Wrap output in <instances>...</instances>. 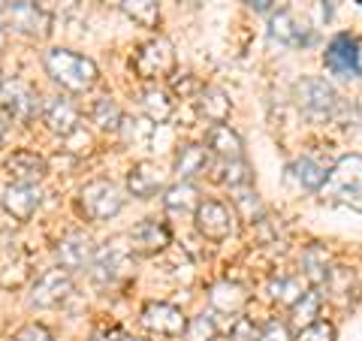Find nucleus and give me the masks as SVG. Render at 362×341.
Segmentation results:
<instances>
[{
  "label": "nucleus",
  "instance_id": "nucleus-1",
  "mask_svg": "<svg viewBox=\"0 0 362 341\" xmlns=\"http://www.w3.org/2000/svg\"><path fill=\"white\" fill-rule=\"evenodd\" d=\"M42 64H45V73H49L61 88L70 91V94H88L100 79L97 64L90 58H85V54L70 52V49H49Z\"/></svg>",
  "mask_w": 362,
  "mask_h": 341
},
{
  "label": "nucleus",
  "instance_id": "nucleus-2",
  "mask_svg": "<svg viewBox=\"0 0 362 341\" xmlns=\"http://www.w3.org/2000/svg\"><path fill=\"white\" fill-rule=\"evenodd\" d=\"M133 275V248L127 245L124 236H115L100 248L90 260V278H94L100 287H112V284H121Z\"/></svg>",
  "mask_w": 362,
  "mask_h": 341
},
{
  "label": "nucleus",
  "instance_id": "nucleus-3",
  "mask_svg": "<svg viewBox=\"0 0 362 341\" xmlns=\"http://www.w3.org/2000/svg\"><path fill=\"white\" fill-rule=\"evenodd\" d=\"M323 202H350L362 197V154L338 157L323 181Z\"/></svg>",
  "mask_w": 362,
  "mask_h": 341
},
{
  "label": "nucleus",
  "instance_id": "nucleus-4",
  "mask_svg": "<svg viewBox=\"0 0 362 341\" xmlns=\"http://www.w3.org/2000/svg\"><path fill=\"white\" fill-rule=\"evenodd\" d=\"M133 73L145 79V82H160L175 73V49L166 37H154L139 45V52L133 54Z\"/></svg>",
  "mask_w": 362,
  "mask_h": 341
},
{
  "label": "nucleus",
  "instance_id": "nucleus-5",
  "mask_svg": "<svg viewBox=\"0 0 362 341\" xmlns=\"http://www.w3.org/2000/svg\"><path fill=\"white\" fill-rule=\"evenodd\" d=\"M124 206V197H121V187L109 178H97V181H88V185L78 190V209H82L85 218L90 221H109L115 218Z\"/></svg>",
  "mask_w": 362,
  "mask_h": 341
},
{
  "label": "nucleus",
  "instance_id": "nucleus-6",
  "mask_svg": "<svg viewBox=\"0 0 362 341\" xmlns=\"http://www.w3.org/2000/svg\"><path fill=\"white\" fill-rule=\"evenodd\" d=\"M40 109H42L40 94L28 82H18V79L0 82V112H4L9 121L28 124V121L37 118Z\"/></svg>",
  "mask_w": 362,
  "mask_h": 341
},
{
  "label": "nucleus",
  "instance_id": "nucleus-7",
  "mask_svg": "<svg viewBox=\"0 0 362 341\" xmlns=\"http://www.w3.org/2000/svg\"><path fill=\"white\" fill-rule=\"evenodd\" d=\"M296 100H299L305 115L314 118V121H326L338 106L335 88L326 82V79H314V76L302 79V82L296 85Z\"/></svg>",
  "mask_w": 362,
  "mask_h": 341
},
{
  "label": "nucleus",
  "instance_id": "nucleus-8",
  "mask_svg": "<svg viewBox=\"0 0 362 341\" xmlns=\"http://www.w3.org/2000/svg\"><path fill=\"white\" fill-rule=\"evenodd\" d=\"M6 21L16 33L30 40H45L52 33V16L40 6V0H16L6 9Z\"/></svg>",
  "mask_w": 362,
  "mask_h": 341
},
{
  "label": "nucleus",
  "instance_id": "nucleus-9",
  "mask_svg": "<svg viewBox=\"0 0 362 341\" xmlns=\"http://www.w3.org/2000/svg\"><path fill=\"white\" fill-rule=\"evenodd\" d=\"M197 230L209 242H223L235 233V212L218 200H206L197 206Z\"/></svg>",
  "mask_w": 362,
  "mask_h": 341
},
{
  "label": "nucleus",
  "instance_id": "nucleus-10",
  "mask_svg": "<svg viewBox=\"0 0 362 341\" xmlns=\"http://www.w3.org/2000/svg\"><path fill=\"white\" fill-rule=\"evenodd\" d=\"M323 64H326V70H329L332 76H341V79L359 76V42H356V37H350V33H338V37L326 45Z\"/></svg>",
  "mask_w": 362,
  "mask_h": 341
},
{
  "label": "nucleus",
  "instance_id": "nucleus-11",
  "mask_svg": "<svg viewBox=\"0 0 362 341\" xmlns=\"http://www.w3.org/2000/svg\"><path fill=\"white\" fill-rule=\"evenodd\" d=\"M73 293V278L66 269H49L45 275L33 284L30 290V305L33 308H54Z\"/></svg>",
  "mask_w": 362,
  "mask_h": 341
},
{
  "label": "nucleus",
  "instance_id": "nucleus-12",
  "mask_svg": "<svg viewBox=\"0 0 362 341\" xmlns=\"http://www.w3.org/2000/svg\"><path fill=\"white\" fill-rule=\"evenodd\" d=\"M94 254H97V248H94V242H90L88 233H70V236H64L61 242H58V248H54L58 266L66 269V272H78V269L90 266Z\"/></svg>",
  "mask_w": 362,
  "mask_h": 341
},
{
  "label": "nucleus",
  "instance_id": "nucleus-13",
  "mask_svg": "<svg viewBox=\"0 0 362 341\" xmlns=\"http://www.w3.org/2000/svg\"><path fill=\"white\" fill-rule=\"evenodd\" d=\"M142 326L148 329V333H157V335H181L185 333V314L181 308L169 302H148L142 308Z\"/></svg>",
  "mask_w": 362,
  "mask_h": 341
},
{
  "label": "nucleus",
  "instance_id": "nucleus-14",
  "mask_svg": "<svg viewBox=\"0 0 362 341\" xmlns=\"http://www.w3.org/2000/svg\"><path fill=\"white\" fill-rule=\"evenodd\" d=\"M40 112H42L45 127L52 133L64 136V139H70L73 133H78V109L66 97H49Z\"/></svg>",
  "mask_w": 362,
  "mask_h": 341
},
{
  "label": "nucleus",
  "instance_id": "nucleus-15",
  "mask_svg": "<svg viewBox=\"0 0 362 341\" xmlns=\"http://www.w3.org/2000/svg\"><path fill=\"white\" fill-rule=\"evenodd\" d=\"M4 169L9 173V178H13L16 185H37V181H42L45 173H49L45 157H40L37 151H28V149H18V151L9 154Z\"/></svg>",
  "mask_w": 362,
  "mask_h": 341
},
{
  "label": "nucleus",
  "instance_id": "nucleus-16",
  "mask_svg": "<svg viewBox=\"0 0 362 341\" xmlns=\"http://www.w3.org/2000/svg\"><path fill=\"white\" fill-rule=\"evenodd\" d=\"M269 37L284 42V45H293V49H299V45L311 42V30L305 28V21H299L290 9H278V13L269 18Z\"/></svg>",
  "mask_w": 362,
  "mask_h": 341
},
{
  "label": "nucleus",
  "instance_id": "nucleus-17",
  "mask_svg": "<svg viewBox=\"0 0 362 341\" xmlns=\"http://www.w3.org/2000/svg\"><path fill=\"white\" fill-rule=\"evenodd\" d=\"M42 202V190L37 185H9L4 190V209L16 221H30Z\"/></svg>",
  "mask_w": 362,
  "mask_h": 341
},
{
  "label": "nucleus",
  "instance_id": "nucleus-18",
  "mask_svg": "<svg viewBox=\"0 0 362 341\" xmlns=\"http://www.w3.org/2000/svg\"><path fill=\"white\" fill-rule=\"evenodd\" d=\"M169 245V230L160 221H142L130 230V248L136 254H157Z\"/></svg>",
  "mask_w": 362,
  "mask_h": 341
},
{
  "label": "nucleus",
  "instance_id": "nucleus-19",
  "mask_svg": "<svg viewBox=\"0 0 362 341\" xmlns=\"http://www.w3.org/2000/svg\"><path fill=\"white\" fill-rule=\"evenodd\" d=\"M160 185H163V173H160V166H154V163L142 161L127 173V190L133 193L136 200L154 197V193L160 190Z\"/></svg>",
  "mask_w": 362,
  "mask_h": 341
},
{
  "label": "nucleus",
  "instance_id": "nucleus-20",
  "mask_svg": "<svg viewBox=\"0 0 362 341\" xmlns=\"http://www.w3.org/2000/svg\"><path fill=\"white\" fill-rule=\"evenodd\" d=\"M209 302H211V308L221 314H239L247 302V290L235 281H218L209 290Z\"/></svg>",
  "mask_w": 362,
  "mask_h": 341
},
{
  "label": "nucleus",
  "instance_id": "nucleus-21",
  "mask_svg": "<svg viewBox=\"0 0 362 341\" xmlns=\"http://www.w3.org/2000/svg\"><path fill=\"white\" fill-rule=\"evenodd\" d=\"M209 166H211V157L206 145L190 142V145H181L175 154V173L181 178H197L202 173H209Z\"/></svg>",
  "mask_w": 362,
  "mask_h": 341
},
{
  "label": "nucleus",
  "instance_id": "nucleus-22",
  "mask_svg": "<svg viewBox=\"0 0 362 341\" xmlns=\"http://www.w3.org/2000/svg\"><path fill=\"white\" fill-rule=\"evenodd\" d=\"M139 106H142L145 118H148L151 124H166L175 112L173 97H169L163 88H145L139 94Z\"/></svg>",
  "mask_w": 362,
  "mask_h": 341
},
{
  "label": "nucleus",
  "instance_id": "nucleus-23",
  "mask_svg": "<svg viewBox=\"0 0 362 341\" xmlns=\"http://www.w3.org/2000/svg\"><path fill=\"white\" fill-rule=\"evenodd\" d=\"M209 151L223 157V161H239V157H242L239 133H233L226 124H214V127L209 130Z\"/></svg>",
  "mask_w": 362,
  "mask_h": 341
},
{
  "label": "nucleus",
  "instance_id": "nucleus-24",
  "mask_svg": "<svg viewBox=\"0 0 362 341\" xmlns=\"http://www.w3.org/2000/svg\"><path fill=\"white\" fill-rule=\"evenodd\" d=\"M197 106H199L202 115H206L209 121H214V124H223L226 118H230V112H233L230 97H226L221 88H202Z\"/></svg>",
  "mask_w": 362,
  "mask_h": 341
},
{
  "label": "nucleus",
  "instance_id": "nucleus-25",
  "mask_svg": "<svg viewBox=\"0 0 362 341\" xmlns=\"http://www.w3.org/2000/svg\"><path fill=\"white\" fill-rule=\"evenodd\" d=\"M163 206H166V212H197V206H199V190L190 185V181H178V185H173V187H166V193H163Z\"/></svg>",
  "mask_w": 362,
  "mask_h": 341
},
{
  "label": "nucleus",
  "instance_id": "nucleus-26",
  "mask_svg": "<svg viewBox=\"0 0 362 341\" xmlns=\"http://www.w3.org/2000/svg\"><path fill=\"white\" fill-rule=\"evenodd\" d=\"M302 293H305L302 281L293 278V275H281V278H272L269 281V299L278 302V305H287V308H293V305L299 302Z\"/></svg>",
  "mask_w": 362,
  "mask_h": 341
},
{
  "label": "nucleus",
  "instance_id": "nucleus-27",
  "mask_svg": "<svg viewBox=\"0 0 362 341\" xmlns=\"http://www.w3.org/2000/svg\"><path fill=\"white\" fill-rule=\"evenodd\" d=\"M90 121H94L103 133H118L124 115H121V109L112 97H100L94 103V109H90Z\"/></svg>",
  "mask_w": 362,
  "mask_h": 341
},
{
  "label": "nucleus",
  "instance_id": "nucleus-28",
  "mask_svg": "<svg viewBox=\"0 0 362 341\" xmlns=\"http://www.w3.org/2000/svg\"><path fill=\"white\" fill-rule=\"evenodd\" d=\"M121 9L142 28H157V21H160V4L157 0H121Z\"/></svg>",
  "mask_w": 362,
  "mask_h": 341
},
{
  "label": "nucleus",
  "instance_id": "nucleus-29",
  "mask_svg": "<svg viewBox=\"0 0 362 341\" xmlns=\"http://www.w3.org/2000/svg\"><path fill=\"white\" fill-rule=\"evenodd\" d=\"M293 169H296L299 185L308 187V190H320L323 181H326V173H329V169H326L323 163H317L314 157H299V161L293 163Z\"/></svg>",
  "mask_w": 362,
  "mask_h": 341
},
{
  "label": "nucleus",
  "instance_id": "nucleus-30",
  "mask_svg": "<svg viewBox=\"0 0 362 341\" xmlns=\"http://www.w3.org/2000/svg\"><path fill=\"white\" fill-rule=\"evenodd\" d=\"M305 275H308L311 284H323L326 278H329V257H326V251L320 245H314L305 251Z\"/></svg>",
  "mask_w": 362,
  "mask_h": 341
},
{
  "label": "nucleus",
  "instance_id": "nucleus-31",
  "mask_svg": "<svg viewBox=\"0 0 362 341\" xmlns=\"http://www.w3.org/2000/svg\"><path fill=\"white\" fill-rule=\"evenodd\" d=\"M181 335H185V341H214L218 338V323H214L209 314H199L185 326Z\"/></svg>",
  "mask_w": 362,
  "mask_h": 341
},
{
  "label": "nucleus",
  "instance_id": "nucleus-32",
  "mask_svg": "<svg viewBox=\"0 0 362 341\" xmlns=\"http://www.w3.org/2000/svg\"><path fill=\"white\" fill-rule=\"evenodd\" d=\"M317 314H320V293H317V290H305L299 296V302L293 305V317H296L302 326H308V323H314Z\"/></svg>",
  "mask_w": 362,
  "mask_h": 341
},
{
  "label": "nucleus",
  "instance_id": "nucleus-33",
  "mask_svg": "<svg viewBox=\"0 0 362 341\" xmlns=\"http://www.w3.org/2000/svg\"><path fill=\"white\" fill-rule=\"evenodd\" d=\"M251 178H254V173H251V166H247L242 157L239 161H226L223 175H221V181L223 185H230V187H247L251 185Z\"/></svg>",
  "mask_w": 362,
  "mask_h": 341
},
{
  "label": "nucleus",
  "instance_id": "nucleus-34",
  "mask_svg": "<svg viewBox=\"0 0 362 341\" xmlns=\"http://www.w3.org/2000/svg\"><path fill=\"white\" fill-rule=\"evenodd\" d=\"M296 341H335V326L326 320H314L308 326H302Z\"/></svg>",
  "mask_w": 362,
  "mask_h": 341
},
{
  "label": "nucleus",
  "instance_id": "nucleus-35",
  "mask_svg": "<svg viewBox=\"0 0 362 341\" xmlns=\"http://www.w3.org/2000/svg\"><path fill=\"white\" fill-rule=\"evenodd\" d=\"M13 341H54V335L45 326H40V323H28V326L18 329Z\"/></svg>",
  "mask_w": 362,
  "mask_h": 341
},
{
  "label": "nucleus",
  "instance_id": "nucleus-36",
  "mask_svg": "<svg viewBox=\"0 0 362 341\" xmlns=\"http://www.w3.org/2000/svg\"><path fill=\"white\" fill-rule=\"evenodd\" d=\"M257 341H290V333H287V326L281 320H269L257 333Z\"/></svg>",
  "mask_w": 362,
  "mask_h": 341
},
{
  "label": "nucleus",
  "instance_id": "nucleus-37",
  "mask_svg": "<svg viewBox=\"0 0 362 341\" xmlns=\"http://www.w3.org/2000/svg\"><path fill=\"white\" fill-rule=\"evenodd\" d=\"M40 6L49 16H73L78 9V0H40Z\"/></svg>",
  "mask_w": 362,
  "mask_h": 341
},
{
  "label": "nucleus",
  "instance_id": "nucleus-38",
  "mask_svg": "<svg viewBox=\"0 0 362 341\" xmlns=\"http://www.w3.org/2000/svg\"><path fill=\"white\" fill-rule=\"evenodd\" d=\"M230 335H233V341H254V338H257V333H254V326H251V323H247V320H239V323H235Z\"/></svg>",
  "mask_w": 362,
  "mask_h": 341
},
{
  "label": "nucleus",
  "instance_id": "nucleus-39",
  "mask_svg": "<svg viewBox=\"0 0 362 341\" xmlns=\"http://www.w3.org/2000/svg\"><path fill=\"white\" fill-rule=\"evenodd\" d=\"M242 4H247L251 9H257V13H266V9L275 4V0H242Z\"/></svg>",
  "mask_w": 362,
  "mask_h": 341
},
{
  "label": "nucleus",
  "instance_id": "nucleus-40",
  "mask_svg": "<svg viewBox=\"0 0 362 341\" xmlns=\"http://www.w3.org/2000/svg\"><path fill=\"white\" fill-rule=\"evenodd\" d=\"M197 88V82H194V76H185V82H175V91H181V94H187V91H194Z\"/></svg>",
  "mask_w": 362,
  "mask_h": 341
},
{
  "label": "nucleus",
  "instance_id": "nucleus-41",
  "mask_svg": "<svg viewBox=\"0 0 362 341\" xmlns=\"http://www.w3.org/2000/svg\"><path fill=\"white\" fill-rule=\"evenodd\" d=\"M9 124H13V121H9V118L4 115V112H0V145H4V139H6V130H9Z\"/></svg>",
  "mask_w": 362,
  "mask_h": 341
},
{
  "label": "nucleus",
  "instance_id": "nucleus-42",
  "mask_svg": "<svg viewBox=\"0 0 362 341\" xmlns=\"http://www.w3.org/2000/svg\"><path fill=\"white\" fill-rule=\"evenodd\" d=\"M100 4H103V6H112V9H115V6H121V0H100Z\"/></svg>",
  "mask_w": 362,
  "mask_h": 341
},
{
  "label": "nucleus",
  "instance_id": "nucleus-43",
  "mask_svg": "<svg viewBox=\"0 0 362 341\" xmlns=\"http://www.w3.org/2000/svg\"><path fill=\"white\" fill-rule=\"evenodd\" d=\"M121 341H148V338H139V335H121Z\"/></svg>",
  "mask_w": 362,
  "mask_h": 341
},
{
  "label": "nucleus",
  "instance_id": "nucleus-44",
  "mask_svg": "<svg viewBox=\"0 0 362 341\" xmlns=\"http://www.w3.org/2000/svg\"><path fill=\"white\" fill-rule=\"evenodd\" d=\"M9 6H13V0H0V13H6Z\"/></svg>",
  "mask_w": 362,
  "mask_h": 341
},
{
  "label": "nucleus",
  "instance_id": "nucleus-45",
  "mask_svg": "<svg viewBox=\"0 0 362 341\" xmlns=\"http://www.w3.org/2000/svg\"><path fill=\"white\" fill-rule=\"evenodd\" d=\"M4 42H6V37H4V28H0V49H4Z\"/></svg>",
  "mask_w": 362,
  "mask_h": 341
},
{
  "label": "nucleus",
  "instance_id": "nucleus-46",
  "mask_svg": "<svg viewBox=\"0 0 362 341\" xmlns=\"http://www.w3.org/2000/svg\"><path fill=\"white\" fill-rule=\"evenodd\" d=\"M187 4H197V0H187Z\"/></svg>",
  "mask_w": 362,
  "mask_h": 341
}]
</instances>
